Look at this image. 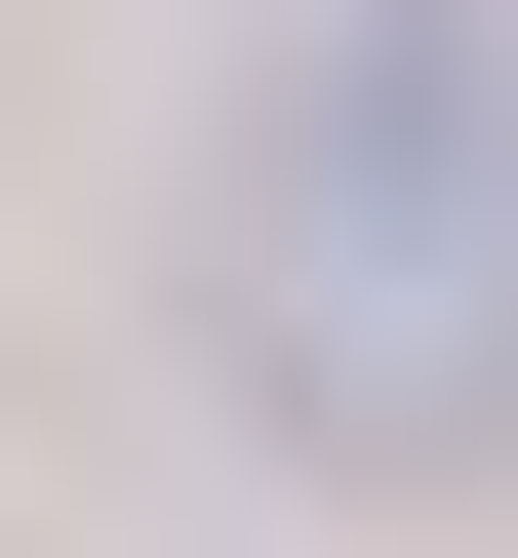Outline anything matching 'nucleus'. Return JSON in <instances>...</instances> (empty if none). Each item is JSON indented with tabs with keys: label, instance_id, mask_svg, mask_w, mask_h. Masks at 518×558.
Listing matches in <instances>:
<instances>
[{
	"label": "nucleus",
	"instance_id": "1",
	"mask_svg": "<svg viewBox=\"0 0 518 558\" xmlns=\"http://www.w3.org/2000/svg\"><path fill=\"white\" fill-rule=\"evenodd\" d=\"M200 279H240L279 439H479L518 399V0H320L200 160Z\"/></svg>",
	"mask_w": 518,
	"mask_h": 558
}]
</instances>
